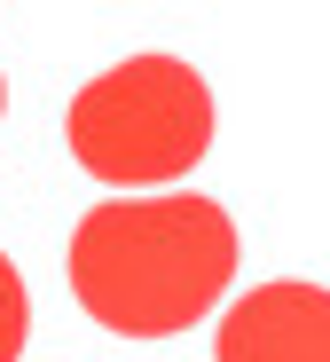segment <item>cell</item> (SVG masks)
<instances>
[{"label": "cell", "instance_id": "obj_5", "mask_svg": "<svg viewBox=\"0 0 330 362\" xmlns=\"http://www.w3.org/2000/svg\"><path fill=\"white\" fill-rule=\"evenodd\" d=\"M0 110H8V79H0Z\"/></svg>", "mask_w": 330, "mask_h": 362}, {"label": "cell", "instance_id": "obj_3", "mask_svg": "<svg viewBox=\"0 0 330 362\" xmlns=\"http://www.w3.org/2000/svg\"><path fill=\"white\" fill-rule=\"evenodd\" d=\"M213 362H330V291L299 276L252 284L220 315Z\"/></svg>", "mask_w": 330, "mask_h": 362}, {"label": "cell", "instance_id": "obj_2", "mask_svg": "<svg viewBox=\"0 0 330 362\" xmlns=\"http://www.w3.org/2000/svg\"><path fill=\"white\" fill-rule=\"evenodd\" d=\"M63 142L95 181H118V189L181 181L213 150V87L181 55H126L118 71L71 95Z\"/></svg>", "mask_w": 330, "mask_h": 362}, {"label": "cell", "instance_id": "obj_1", "mask_svg": "<svg viewBox=\"0 0 330 362\" xmlns=\"http://www.w3.org/2000/svg\"><path fill=\"white\" fill-rule=\"evenodd\" d=\"M236 276V221L213 197H110L71 228V291L118 339H173L220 308Z\"/></svg>", "mask_w": 330, "mask_h": 362}, {"label": "cell", "instance_id": "obj_4", "mask_svg": "<svg viewBox=\"0 0 330 362\" xmlns=\"http://www.w3.org/2000/svg\"><path fill=\"white\" fill-rule=\"evenodd\" d=\"M24 331H32V299H24L16 260L0 252V362H16V354H24Z\"/></svg>", "mask_w": 330, "mask_h": 362}]
</instances>
